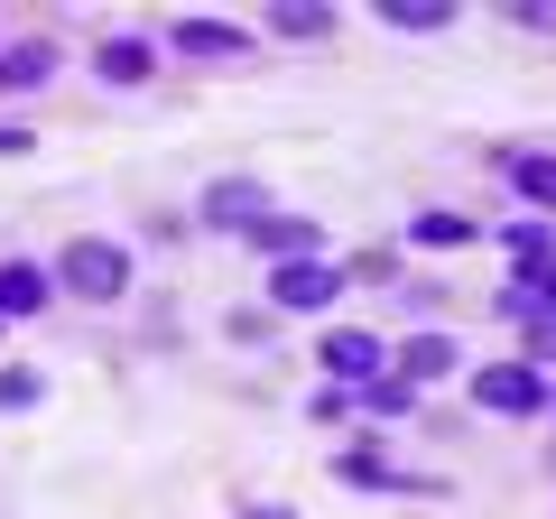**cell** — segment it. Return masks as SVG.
<instances>
[{
    "label": "cell",
    "instance_id": "5bb4252c",
    "mask_svg": "<svg viewBox=\"0 0 556 519\" xmlns=\"http://www.w3.org/2000/svg\"><path fill=\"white\" fill-rule=\"evenodd\" d=\"M47 65H56V47H38V38H28V47H10V56H0V84H38Z\"/></svg>",
    "mask_w": 556,
    "mask_h": 519
},
{
    "label": "cell",
    "instance_id": "3957f363",
    "mask_svg": "<svg viewBox=\"0 0 556 519\" xmlns=\"http://www.w3.org/2000/svg\"><path fill=\"white\" fill-rule=\"evenodd\" d=\"M334 298H343L334 260H278V269H269V306H298V316H306V306H334Z\"/></svg>",
    "mask_w": 556,
    "mask_h": 519
},
{
    "label": "cell",
    "instance_id": "e0dca14e",
    "mask_svg": "<svg viewBox=\"0 0 556 519\" xmlns=\"http://www.w3.org/2000/svg\"><path fill=\"white\" fill-rule=\"evenodd\" d=\"M38 400V371H0V408H28Z\"/></svg>",
    "mask_w": 556,
    "mask_h": 519
},
{
    "label": "cell",
    "instance_id": "ac0fdd59",
    "mask_svg": "<svg viewBox=\"0 0 556 519\" xmlns=\"http://www.w3.org/2000/svg\"><path fill=\"white\" fill-rule=\"evenodd\" d=\"M251 519H288V510H251Z\"/></svg>",
    "mask_w": 556,
    "mask_h": 519
},
{
    "label": "cell",
    "instance_id": "d6986e66",
    "mask_svg": "<svg viewBox=\"0 0 556 519\" xmlns=\"http://www.w3.org/2000/svg\"><path fill=\"white\" fill-rule=\"evenodd\" d=\"M547 408H556V380H547Z\"/></svg>",
    "mask_w": 556,
    "mask_h": 519
},
{
    "label": "cell",
    "instance_id": "9a60e30c",
    "mask_svg": "<svg viewBox=\"0 0 556 519\" xmlns=\"http://www.w3.org/2000/svg\"><path fill=\"white\" fill-rule=\"evenodd\" d=\"M269 28H278V38H325V10H306V0H278Z\"/></svg>",
    "mask_w": 556,
    "mask_h": 519
},
{
    "label": "cell",
    "instance_id": "277c9868",
    "mask_svg": "<svg viewBox=\"0 0 556 519\" xmlns=\"http://www.w3.org/2000/svg\"><path fill=\"white\" fill-rule=\"evenodd\" d=\"M260 214H269V195H260L251 177H223V186H204V223H214V232H251Z\"/></svg>",
    "mask_w": 556,
    "mask_h": 519
},
{
    "label": "cell",
    "instance_id": "30bf717a",
    "mask_svg": "<svg viewBox=\"0 0 556 519\" xmlns=\"http://www.w3.org/2000/svg\"><path fill=\"white\" fill-rule=\"evenodd\" d=\"M93 75H102V84H139V75H149V47H139V38H112V47L93 56Z\"/></svg>",
    "mask_w": 556,
    "mask_h": 519
},
{
    "label": "cell",
    "instance_id": "8992f818",
    "mask_svg": "<svg viewBox=\"0 0 556 519\" xmlns=\"http://www.w3.org/2000/svg\"><path fill=\"white\" fill-rule=\"evenodd\" d=\"M325 371H334V380H380L390 353H380L371 334H353V325H334V334H325Z\"/></svg>",
    "mask_w": 556,
    "mask_h": 519
},
{
    "label": "cell",
    "instance_id": "ba28073f",
    "mask_svg": "<svg viewBox=\"0 0 556 519\" xmlns=\"http://www.w3.org/2000/svg\"><path fill=\"white\" fill-rule=\"evenodd\" d=\"M47 306V269L38 260H0V316H38Z\"/></svg>",
    "mask_w": 556,
    "mask_h": 519
},
{
    "label": "cell",
    "instance_id": "7a4b0ae2",
    "mask_svg": "<svg viewBox=\"0 0 556 519\" xmlns=\"http://www.w3.org/2000/svg\"><path fill=\"white\" fill-rule=\"evenodd\" d=\"M473 400L492 418H538L547 408V371L538 362H492V371H473Z\"/></svg>",
    "mask_w": 556,
    "mask_h": 519
},
{
    "label": "cell",
    "instance_id": "8fae6325",
    "mask_svg": "<svg viewBox=\"0 0 556 519\" xmlns=\"http://www.w3.org/2000/svg\"><path fill=\"white\" fill-rule=\"evenodd\" d=\"M353 400L371 408V418H408V408H417V390H408V380H390V371H380V380H362Z\"/></svg>",
    "mask_w": 556,
    "mask_h": 519
},
{
    "label": "cell",
    "instance_id": "5b68a950",
    "mask_svg": "<svg viewBox=\"0 0 556 519\" xmlns=\"http://www.w3.org/2000/svg\"><path fill=\"white\" fill-rule=\"evenodd\" d=\"M241 241H260V251H278V260H316V251H325V232H316L306 214H260Z\"/></svg>",
    "mask_w": 556,
    "mask_h": 519
},
{
    "label": "cell",
    "instance_id": "7c38bea8",
    "mask_svg": "<svg viewBox=\"0 0 556 519\" xmlns=\"http://www.w3.org/2000/svg\"><path fill=\"white\" fill-rule=\"evenodd\" d=\"M510 186L538 204V214H556V159H519V167H510Z\"/></svg>",
    "mask_w": 556,
    "mask_h": 519
},
{
    "label": "cell",
    "instance_id": "9c48e42d",
    "mask_svg": "<svg viewBox=\"0 0 556 519\" xmlns=\"http://www.w3.org/2000/svg\"><path fill=\"white\" fill-rule=\"evenodd\" d=\"M167 47H177V56H241V47H251V38H241L232 20H186V28H177V38H167Z\"/></svg>",
    "mask_w": 556,
    "mask_h": 519
},
{
    "label": "cell",
    "instance_id": "52a82bcc",
    "mask_svg": "<svg viewBox=\"0 0 556 519\" xmlns=\"http://www.w3.org/2000/svg\"><path fill=\"white\" fill-rule=\"evenodd\" d=\"M445 371H455V343H445V334H417V343L390 353V380H408V390H417V380H445Z\"/></svg>",
    "mask_w": 556,
    "mask_h": 519
},
{
    "label": "cell",
    "instance_id": "4fadbf2b",
    "mask_svg": "<svg viewBox=\"0 0 556 519\" xmlns=\"http://www.w3.org/2000/svg\"><path fill=\"white\" fill-rule=\"evenodd\" d=\"M473 232L482 223H464V214H417V241H427V251H464Z\"/></svg>",
    "mask_w": 556,
    "mask_h": 519
},
{
    "label": "cell",
    "instance_id": "6da1fadb",
    "mask_svg": "<svg viewBox=\"0 0 556 519\" xmlns=\"http://www.w3.org/2000/svg\"><path fill=\"white\" fill-rule=\"evenodd\" d=\"M56 279L75 288V298H93V306H112L121 288H130V251H121V241H75V251L56 260Z\"/></svg>",
    "mask_w": 556,
    "mask_h": 519
},
{
    "label": "cell",
    "instance_id": "2e32d148",
    "mask_svg": "<svg viewBox=\"0 0 556 519\" xmlns=\"http://www.w3.org/2000/svg\"><path fill=\"white\" fill-rule=\"evenodd\" d=\"M390 20H399V28H417V38H427V28H445V0H390Z\"/></svg>",
    "mask_w": 556,
    "mask_h": 519
}]
</instances>
